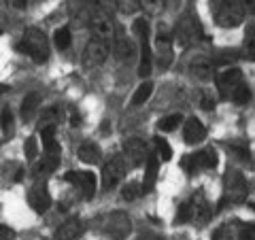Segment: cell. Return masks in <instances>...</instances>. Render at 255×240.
I'll list each match as a JSON object with an SVG mask.
<instances>
[{"label":"cell","instance_id":"cell-4","mask_svg":"<svg viewBox=\"0 0 255 240\" xmlns=\"http://www.w3.org/2000/svg\"><path fill=\"white\" fill-rule=\"evenodd\" d=\"M215 164H217V153H215L213 149L198 151V153L183 159V168H185L187 172H194L196 168H213Z\"/></svg>","mask_w":255,"mask_h":240},{"label":"cell","instance_id":"cell-10","mask_svg":"<svg viewBox=\"0 0 255 240\" xmlns=\"http://www.w3.org/2000/svg\"><path fill=\"white\" fill-rule=\"evenodd\" d=\"M241 79H243L241 70H238V68H228L226 73H221V75L217 77V85H219V92H221L223 96L232 94V92L236 90V85H241Z\"/></svg>","mask_w":255,"mask_h":240},{"label":"cell","instance_id":"cell-12","mask_svg":"<svg viewBox=\"0 0 255 240\" xmlns=\"http://www.w3.org/2000/svg\"><path fill=\"white\" fill-rule=\"evenodd\" d=\"M183 138H185L187 145H196V142H202L206 138V127L198 121V119H187L185 127H183Z\"/></svg>","mask_w":255,"mask_h":240},{"label":"cell","instance_id":"cell-5","mask_svg":"<svg viewBox=\"0 0 255 240\" xmlns=\"http://www.w3.org/2000/svg\"><path fill=\"white\" fill-rule=\"evenodd\" d=\"M126 174V164L122 157H113L111 162L105 166V170H102V185H105L107 189L115 187L119 181L124 179Z\"/></svg>","mask_w":255,"mask_h":240},{"label":"cell","instance_id":"cell-24","mask_svg":"<svg viewBox=\"0 0 255 240\" xmlns=\"http://www.w3.org/2000/svg\"><path fill=\"white\" fill-rule=\"evenodd\" d=\"M181 121H183V117H181L179 113L168 115V117H164L162 121H159V130H162V132H172L174 127H179Z\"/></svg>","mask_w":255,"mask_h":240},{"label":"cell","instance_id":"cell-3","mask_svg":"<svg viewBox=\"0 0 255 240\" xmlns=\"http://www.w3.org/2000/svg\"><path fill=\"white\" fill-rule=\"evenodd\" d=\"M109 38H100V36H94L90 43H87L85 51H83V66L87 70L92 68H98L107 62L109 58Z\"/></svg>","mask_w":255,"mask_h":240},{"label":"cell","instance_id":"cell-19","mask_svg":"<svg viewBox=\"0 0 255 240\" xmlns=\"http://www.w3.org/2000/svg\"><path fill=\"white\" fill-rule=\"evenodd\" d=\"M151 94H153V83H151V81H145L136 92H134V96H132V105H134V107H140L142 102H147V100H149V96H151Z\"/></svg>","mask_w":255,"mask_h":240},{"label":"cell","instance_id":"cell-29","mask_svg":"<svg viewBox=\"0 0 255 240\" xmlns=\"http://www.w3.org/2000/svg\"><path fill=\"white\" fill-rule=\"evenodd\" d=\"M132 30H134V34H138L140 38L147 36L149 34V23H147V19L145 17H138L136 21L132 23Z\"/></svg>","mask_w":255,"mask_h":240},{"label":"cell","instance_id":"cell-16","mask_svg":"<svg viewBox=\"0 0 255 240\" xmlns=\"http://www.w3.org/2000/svg\"><path fill=\"white\" fill-rule=\"evenodd\" d=\"M38 102H41V96H38L36 92H32V94H28L26 98H23V105H21L23 119H32V117H34L36 109H38Z\"/></svg>","mask_w":255,"mask_h":240},{"label":"cell","instance_id":"cell-34","mask_svg":"<svg viewBox=\"0 0 255 240\" xmlns=\"http://www.w3.org/2000/svg\"><path fill=\"white\" fill-rule=\"evenodd\" d=\"M238 4L243 6V11H247V13H253L255 11V0H236Z\"/></svg>","mask_w":255,"mask_h":240},{"label":"cell","instance_id":"cell-25","mask_svg":"<svg viewBox=\"0 0 255 240\" xmlns=\"http://www.w3.org/2000/svg\"><path fill=\"white\" fill-rule=\"evenodd\" d=\"M155 151H157V157H162L164 162H168L172 157V149L164 138H155Z\"/></svg>","mask_w":255,"mask_h":240},{"label":"cell","instance_id":"cell-21","mask_svg":"<svg viewBox=\"0 0 255 240\" xmlns=\"http://www.w3.org/2000/svg\"><path fill=\"white\" fill-rule=\"evenodd\" d=\"M155 177H157V157L149 155L147 157V172H145V187H142V189H151Z\"/></svg>","mask_w":255,"mask_h":240},{"label":"cell","instance_id":"cell-36","mask_svg":"<svg viewBox=\"0 0 255 240\" xmlns=\"http://www.w3.org/2000/svg\"><path fill=\"white\" fill-rule=\"evenodd\" d=\"M13 4L17 6V9H26V6H28V0H13Z\"/></svg>","mask_w":255,"mask_h":240},{"label":"cell","instance_id":"cell-33","mask_svg":"<svg viewBox=\"0 0 255 240\" xmlns=\"http://www.w3.org/2000/svg\"><path fill=\"white\" fill-rule=\"evenodd\" d=\"M243 238H245V240H255V223L243 228Z\"/></svg>","mask_w":255,"mask_h":240},{"label":"cell","instance_id":"cell-14","mask_svg":"<svg viewBox=\"0 0 255 240\" xmlns=\"http://www.w3.org/2000/svg\"><path fill=\"white\" fill-rule=\"evenodd\" d=\"M41 138H43V149L47 151V155H60V145H58V140H55V125L53 123L43 127Z\"/></svg>","mask_w":255,"mask_h":240},{"label":"cell","instance_id":"cell-35","mask_svg":"<svg viewBox=\"0 0 255 240\" xmlns=\"http://www.w3.org/2000/svg\"><path fill=\"white\" fill-rule=\"evenodd\" d=\"M215 107V102L209 98V96H204V98H202V109H206V111H211Z\"/></svg>","mask_w":255,"mask_h":240},{"label":"cell","instance_id":"cell-32","mask_svg":"<svg viewBox=\"0 0 255 240\" xmlns=\"http://www.w3.org/2000/svg\"><path fill=\"white\" fill-rule=\"evenodd\" d=\"M15 236V230L9 226H0V240H11Z\"/></svg>","mask_w":255,"mask_h":240},{"label":"cell","instance_id":"cell-2","mask_svg":"<svg viewBox=\"0 0 255 240\" xmlns=\"http://www.w3.org/2000/svg\"><path fill=\"white\" fill-rule=\"evenodd\" d=\"M211 11L215 21L223 28H234L245 17L243 6L236 0H211Z\"/></svg>","mask_w":255,"mask_h":240},{"label":"cell","instance_id":"cell-11","mask_svg":"<svg viewBox=\"0 0 255 240\" xmlns=\"http://www.w3.org/2000/svg\"><path fill=\"white\" fill-rule=\"evenodd\" d=\"M28 202H30V206H32V209H34L36 213H45V211L51 206V196H49V191H47L45 187L36 185V187L30 189Z\"/></svg>","mask_w":255,"mask_h":240},{"label":"cell","instance_id":"cell-27","mask_svg":"<svg viewBox=\"0 0 255 240\" xmlns=\"http://www.w3.org/2000/svg\"><path fill=\"white\" fill-rule=\"evenodd\" d=\"M55 45L60 47V49H66V47H70V30L68 28H60L58 32H55Z\"/></svg>","mask_w":255,"mask_h":240},{"label":"cell","instance_id":"cell-6","mask_svg":"<svg viewBox=\"0 0 255 240\" xmlns=\"http://www.w3.org/2000/svg\"><path fill=\"white\" fill-rule=\"evenodd\" d=\"M124 155L128 159L130 166H140L142 162L147 159V147L145 142L138 140V138H130L124 142Z\"/></svg>","mask_w":255,"mask_h":240},{"label":"cell","instance_id":"cell-9","mask_svg":"<svg viewBox=\"0 0 255 240\" xmlns=\"http://www.w3.org/2000/svg\"><path fill=\"white\" fill-rule=\"evenodd\" d=\"M92 30H94V36H100V38H109L113 36V21L105 11H94L92 15Z\"/></svg>","mask_w":255,"mask_h":240},{"label":"cell","instance_id":"cell-22","mask_svg":"<svg viewBox=\"0 0 255 240\" xmlns=\"http://www.w3.org/2000/svg\"><path fill=\"white\" fill-rule=\"evenodd\" d=\"M0 127H2V132L6 136L13 134V113L9 107H2L0 109Z\"/></svg>","mask_w":255,"mask_h":240},{"label":"cell","instance_id":"cell-20","mask_svg":"<svg viewBox=\"0 0 255 240\" xmlns=\"http://www.w3.org/2000/svg\"><path fill=\"white\" fill-rule=\"evenodd\" d=\"M245 58L249 62H255V26L247 28V34H245Z\"/></svg>","mask_w":255,"mask_h":240},{"label":"cell","instance_id":"cell-1","mask_svg":"<svg viewBox=\"0 0 255 240\" xmlns=\"http://www.w3.org/2000/svg\"><path fill=\"white\" fill-rule=\"evenodd\" d=\"M17 49L21 53L30 55V58L38 64L47 62V58H49V43H47V36L36 28H28L23 32V38L17 45Z\"/></svg>","mask_w":255,"mask_h":240},{"label":"cell","instance_id":"cell-28","mask_svg":"<svg viewBox=\"0 0 255 240\" xmlns=\"http://www.w3.org/2000/svg\"><path fill=\"white\" fill-rule=\"evenodd\" d=\"M191 213H194V209H191V202H183L179 206V213H177V223H187L191 219Z\"/></svg>","mask_w":255,"mask_h":240},{"label":"cell","instance_id":"cell-38","mask_svg":"<svg viewBox=\"0 0 255 240\" xmlns=\"http://www.w3.org/2000/svg\"><path fill=\"white\" fill-rule=\"evenodd\" d=\"M251 209H253V211H255V202H251Z\"/></svg>","mask_w":255,"mask_h":240},{"label":"cell","instance_id":"cell-26","mask_svg":"<svg viewBox=\"0 0 255 240\" xmlns=\"http://www.w3.org/2000/svg\"><path fill=\"white\" fill-rule=\"evenodd\" d=\"M140 6L145 9L147 13H151V15H155V13H159L166 6V0H140Z\"/></svg>","mask_w":255,"mask_h":240},{"label":"cell","instance_id":"cell-37","mask_svg":"<svg viewBox=\"0 0 255 240\" xmlns=\"http://www.w3.org/2000/svg\"><path fill=\"white\" fill-rule=\"evenodd\" d=\"M6 90H9V85H0V94H4Z\"/></svg>","mask_w":255,"mask_h":240},{"label":"cell","instance_id":"cell-31","mask_svg":"<svg viewBox=\"0 0 255 240\" xmlns=\"http://www.w3.org/2000/svg\"><path fill=\"white\" fill-rule=\"evenodd\" d=\"M23 151H26V157H36V151H38V147H36V138L32 136V138H28L26 140V145H23Z\"/></svg>","mask_w":255,"mask_h":240},{"label":"cell","instance_id":"cell-23","mask_svg":"<svg viewBox=\"0 0 255 240\" xmlns=\"http://www.w3.org/2000/svg\"><path fill=\"white\" fill-rule=\"evenodd\" d=\"M232 98H234L236 105H247V102L251 100V90H249V87H247L245 83L236 85V90L232 92Z\"/></svg>","mask_w":255,"mask_h":240},{"label":"cell","instance_id":"cell-8","mask_svg":"<svg viewBox=\"0 0 255 240\" xmlns=\"http://www.w3.org/2000/svg\"><path fill=\"white\" fill-rule=\"evenodd\" d=\"M66 181L75 183L77 187H81L85 198H92L96 194V177H94V172H87V170L85 172H68Z\"/></svg>","mask_w":255,"mask_h":240},{"label":"cell","instance_id":"cell-15","mask_svg":"<svg viewBox=\"0 0 255 240\" xmlns=\"http://www.w3.org/2000/svg\"><path fill=\"white\" fill-rule=\"evenodd\" d=\"M100 157H102L100 147L94 145V142H85V145L79 147V159L85 164H98Z\"/></svg>","mask_w":255,"mask_h":240},{"label":"cell","instance_id":"cell-30","mask_svg":"<svg viewBox=\"0 0 255 240\" xmlns=\"http://www.w3.org/2000/svg\"><path fill=\"white\" fill-rule=\"evenodd\" d=\"M140 194H142V187H138L136 183H130V185L124 187V198L126 200H134V198H138Z\"/></svg>","mask_w":255,"mask_h":240},{"label":"cell","instance_id":"cell-17","mask_svg":"<svg viewBox=\"0 0 255 240\" xmlns=\"http://www.w3.org/2000/svg\"><path fill=\"white\" fill-rule=\"evenodd\" d=\"M149 73H151V49H149L147 36H142V53H140V68H138V75H140V77H149Z\"/></svg>","mask_w":255,"mask_h":240},{"label":"cell","instance_id":"cell-13","mask_svg":"<svg viewBox=\"0 0 255 240\" xmlns=\"http://www.w3.org/2000/svg\"><path fill=\"white\" fill-rule=\"evenodd\" d=\"M81 232H83V223L79 219H70V221L64 223V226L58 228L55 240H75L77 236H81Z\"/></svg>","mask_w":255,"mask_h":240},{"label":"cell","instance_id":"cell-7","mask_svg":"<svg viewBox=\"0 0 255 240\" xmlns=\"http://www.w3.org/2000/svg\"><path fill=\"white\" fill-rule=\"evenodd\" d=\"M155 49H157V55H159V66L168 68L170 62H172V36L168 32H162L159 30V34L155 38Z\"/></svg>","mask_w":255,"mask_h":240},{"label":"cell","instance_id":"cell-18","mask_svg":"<svg viewBox=\"0 0 255 240\" xmlns=\"http://www.w3.org/2000/svg\"><path fill=\"white\" fill-rule=\"evenodd\" d=\"M115 55L122 62L130 60L132 55H134V45L128 41V38H117V41H115Z\"/></svg>","mask_w":255,"mask_h":240}]
</instances>
